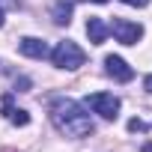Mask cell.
Here are the masks:
<instances>
[{
    "label": "cell",
    "mask_w": 152,
    "mask_h": 152,
    "mask_svg": "<svg viewBox=\"0 0 152 152\" xmlns=\"http://www.w3.org/2000/svg\"><path fill=\"white\" fill-rule=\"evenodd\" d=\"M18 51L24 54V57H30V60H45L51 51H48V45L42 42V39H36V36H24L21 42H18Z\"/></svg>",
    "instance_id": "cell-6"
},
{
    "label": "cell",
    "mask_w": 152,
    "mask_h": 152,
    "mask_svg": "<svg viewBox=\"0 0 152 152\" xmlns=\"http://www.w3.org/2000/svg\"><path fill=\"white\" fill-rule=\"evenodd\" d=\"M87 107H93V113H99L102 119H116L119 113V99L113 93H93L87 99Z\"/></svg>",
    "instance_id": "cell-4"
},
{
    "label": "cell",
    "mask_w": 152,
    "mask_h": 152,
    "mask_svg": "<svg viewBox=\"0 0 152 152\" xmlns=\"http://www.w3.org/2000/svg\"><path fill=\"white\" fill-rule=\"evenodd\" d=\"M0 107H3V113H6V119H9L12 125H27V122H30L27 110H21V107L12 104V96H0Z\"/></svg>",
    "instance_id": "cell-7"
},
{
    "label": "cell",
    "mask_w": 152,
    "mask_h": 152,
    "mask_svg": "<svg viewBox=\"0 0 152 152\" xmlns=\"http://www.w3.org/2000/svg\"><path fill=\"white\" fill-rule=\"evenodd\" d=\"M143 149H146V152H152V143H146V146H143Z\"/></svg>",
    "instance_id": "cell-15"
},
{
    "label": "cell",
    "mask_w": 152,
    "mask_h": 152,
    "mask_svg": "<svg viewBox=\"0 0 152 152\" xmlns=\"http://www.w3.org/2000/svg\"><path fill=\"white\" fill-rule=\"evenodd\" d=\"M107 33H113L116 42H122V45H137L140 36H143V27L134 24V21H125V18H113L107 24Z\"/></svg>",
    "instance_id": "cell-3"
},
{
    "label": "cell",
    "mask_w": 152,
    "mask_h": 152,
    "mask_svg": "<svg viewBox=\"0 0 152 152\" xmlns=\"http://www.w3.org/2000/svg\"><path fill=\"white\" fill-rule=\"evenodd\" d=\"M87 36H90L93 45H102V42L107 39V24H104L102 18H90V21H87Z\"/></svg>",
    "instance_id": "cell-8"
},
{
    "label": "cell",
    "mask_w": 152,
    "mask_h": 152,
    "mask_svg": "<svg viewBox=\"0 0 152 152\" xmlns=\"http://www.w3.org/2000/svg\"><path fill=\"white\" fill-rule=\"evenodd\" d=\"M143 87H146V93H152V75H146V81H143Z\"/></svg>",
    "instance_id": "cell-12"
},
{
    "label": "cell",
    "mask_w": 152,
    "mask_h": 152,
    "mask_svg": "<svg viewBox=\"0 0 152 152\" xmlns=\"http://www.w3.org/2000/svg\"><path fill=\"white\" fill-rule=\"evenodd\" d=\"M72 9H75V0H57L54 9H51V15H54L57 24H69L72 21Z\"/></svg>",
    "instance_id": "cell-9"
},
{
    "label": "cell",
    "mask_w": 152,
    "mask_h": 152,
    "mask_svg": "<svg viewBox=\"0 0 152 152\" xmlns=\"http://www.w3.org/2000/svg\"><path fill=\"white\" fill-rule=\"evenodd\" d=\"M0 27H3V6H0Z\"/></svg>",
    "instance_id": "cell-14"
},
{
    "label": "cell",
    "mask_w": 152,
    "mask_h": 152,
    "mask_svg": "<svg viewBox=\"0 0 152 152\" xmlns=\"http://www.w3.org/2000/svg\"><path fill=\"white\" fill-rule=\"evenodd\" d=\"M104 69H107V75H110V78L113 81H119V84H128L131 78H134V69L122 60V57H104Z\"/></svg>",
    "instance_id": "cell-5"
},
{
    "label": "cell",
    "mask_w": 152,
    "mask_h": 152,
    "mask_svg": "<svg viewBox=\"0 0 152 152\" xmlns=\"http://www.w3.org/2000/svg\"><path fill=\"white\" fill-rule=\"evenodd\" d=\"M87 3H107V0H87Z\"/></svg>",
    "instance_id": "cell-13"
},
{
    "label": "cell",
    "mask_w": 152,
    "mask_h": 152,
    "mask_svg": "<svg viewBox=\"0 0 152 152\" xmlns=\"http://www.w3.org/2000/svg\"><path fill=\"white\" fill-rule=\"evenodd\" d=\"M0 72H3V63H0Z\"/></svg>",
    "instance_id": "cell-16"
},
{
    "label": "cell",
    "mask_w": 152,
    "mask_h": 152,
    "mask_svg": "<svg viewBox=\"0 0 152 152\" xmlns=\"http://www.w3.org/2000/svg\"><path fill=\"white\" fill-rule=\"evenodd\" d=\"M84 60H87V54H84V48L81 45H75V42H60L54 51H51V63L57 66V69H69V72H75V69H81L84 66Z\"/></svg>",
    "instance_id": "cell-2"
},
{
    "label": "cell",
    "mask_w": 152,
    "mask_h": 152,
    "mask_svg": "<svg viewBox=\"0 0 152 152\" xmlns=\"http://www.w3.org/2000/svg\"><path fill=\"white\" fill-rule=\"evenodd\" d=\"M122 3H125V6H146L149 0H122Z\"/></svg>",
    "instance_id": "cell-11"
},
{
    "label": "cell",
    "mask_w": 152,
    "mask_h": 152,
    "mask_svg": "<svg viewBox=\"0 0 152 152\" xmlns=\"http://www.w3.org/2000/svg\"><path fill=\"white\" fill-rule=\"evenodd\" d=\"M146 128H149V125H146L143 119H131V122H128V131H146Z\"/></svg>",
    "instance_id": "cell-10"
},
{
    "label": "cell",
    "mask_w": 152,
    "mask_h": 152,
    "mask_svg": "<svg viewBox=\"0 0 152 152\" xmlns=\"http://www.w3.org/2000/svg\"><path fill=\"white\" fill-rule=\"evenodd\" d=\"M51 122L66 137H90L96 131L93 116L87 113L84 104H78L75 99H54L51 102Z\"/></svg>",
    "instance_id": "cell-1"
}]
</instances>
